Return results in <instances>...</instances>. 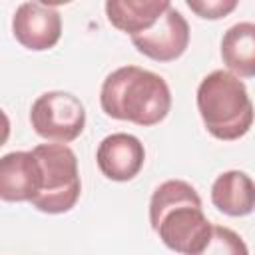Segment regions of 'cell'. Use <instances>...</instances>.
<instances>
[{
  "instance_id": "1",
  "label": "cell",
  "mask_w": 255,
  "mask_h": 255,
  "mask_svg": "<svg viewBox=\"0 0 255 255\" xmlns=\"http://www.w3.org/2000/svg\"><path fill=\"white\" fill-rule=\"evenodd\" d=\"M149 223L161 243L181 255L203 253L213 231V225L203 213L199 193L183 179H167L153 189Z\"/></svg>"
},
{
  "instance_id": "2",
  "label": "cell",
  "mask_w": 255,
  "mask_h": 255,
  "mask_svg": "<svg viewBox=\"0 0 255 255\" xmlns=\"http://www.w3.org/2000/svg\"><path fill=\"white\" fill-rule=\"evenodd\" d=\"M100 106L112 120L149 128L167 118L171 92L159 74L139 66H122L102 82Z\"/></svg>"
},
{
  "instance_id": "3",
  "label": "cell",
  "mask_w": 255,
  "mask_h": 255,
  "mask_svg": "<svg viewBox=\"0 0 255 255\" xmlns=\"http://www.w3.org/2000/svg\"><path fill=\"white\" fill-rule=\"evenodd\" d=\"M197 112L209 135L221 141L243 137L255 120L245 84L227 70H213L197 86Z\"/></svg>"
},
{
  "instance_id": "4",
  "label": "cell",
  "mask_w": 255,
  "mask_h": 255,
  "mask_svg": "<svg viewBox=\"0 0 255 255\" xmlns=\"http://www.w3.org/2000/svg\"><path fill=\"white\" fill-rule=\"evenodd\" d=\"M42 167V191L30 201L42 213H68L80 199L82 181L78 157L66 143H40L32 149Z\"/></svg>"
},
{
  "instance_id": "5",
  "label": "cell",
  "mask_w": 255,
  "mask_h": 255,
  "mask_svg": "<svg viewBox=\"0 0 255 255\" xmlns=\"http://www.w3.org/2000/svg\"><path fill=\"white\" fill-rule=\"evenodd\" d=\"M30 124L40 137L54 143H70L86 128V108L70 92H44L30 108Z\"/></svg>"
},
{
  "instance_id": "6",
  "label": "cell",
  "mask_w": 255,
  "mask_h": 255,
  "mask_svg": "<svg viewBox=\"0 0 255 255\" xmlns=\"http://www.w3.org/2000/svg\"><path fill=\"white\" fill-rule=\"evenodd\" d=\"M135 50L155 62H173L183 56L189 46V24L173 4L145 32L131 36Z\"/></svg>"
},
{
  "instance_id": "7",
  "label": "cell",
  "mask_w": 255,
  "mask_h": 255,
  "mask_svg": "<svg viewBox=\"0 0 255 255\" xmlns=\"http://www.w3.org/2000/svg\"><path fill=\"white\" fill-rule=\"evenodd\" d=\"M12 34L32 52L50 50L62 38V16L50 4L22 2L12 16Z\"/></svg>"
},
{
  "instance_id": "8",
  "label": "cell",
  "mask_w": 255,
  "mask_h": 255,
  "mask_svg": "<svg viewBox=\"0 0 255 255\" xmlns=\"http://www.w3.org/2000/svg\"><path fill=\"white\" fill-rule=\"evenodd\" d=\"M96 161L108 179L131 181L145 163V147L135 135L116 131L100 141Z\"/></svg>"
},
{
  "instance_id": "9",
  "label": "cell",
  "mask_w": 255,
  "mask_h": 255,
  "mask_svg": "<svg viewBox=\"0 0 255 255\" xmlns=\"http://www.w3.org/2000/svg\"><path fill=\"white\" fill-rule=\"evenodd\" d=\"M44 185L40 161L32 151H10L0 159V197L8 203L32 201Z\"/></svg>"
},
{
  "instance_id": "10",
  "label": "cell",
  "mask_w": 255,
  "mask_h": 255,
  "mask_svg": "<svg viewBox=\"0 0 255 255\" xmlns=\"http://www.w3.org/2000/svg\"><path fill=\"white\" fill-rule=\"evenodd\" d=\"M211 203L229 217H245L255 211V181L239 169L223 171L211 185Z\"/></svg>"
},
{
  "instance_id": "11",
  "label": "cell",
  "mask_w": 255,
  "mask_h": 255,
  "mask_svg": "<svg viewBox=\"0 0 255 255\" xmlns=\"http://www.w3.org/2000/svg\"><path fill=\"white\" fill-rule=\"evenodd\" d=\"M169 6L167 0H108L104 8L108 22L131 38L149 30Z\"/></svg>"
},
{
  "instance_id": "12",
  "label": "cell",
  "mask_w": 255,
  "mask_h": 255,
  "mask_svg": "<svg viewBox=\"0 0 255 255\" xmlns=\"http://www.w3.org/2000/svg\"><path fill=\"white\" fill-rule=\"evenodd\" d=\"M221 60L237 78L255 76V24L237 22L221 38Z\"/></svg>"
},
{
  "instance_id": "13",
  "label": "cell",
  "mask_w": 255,
  "mask_h": 255,
  "mask_svg": "<svg viewBox=\"0 0 255 255\" xmlns=\"http://www.w3.org/2000/svg\"><path fill=\"white\" fill-rule=\"evenodd\" d=\"M199 255H249V247L233 229L225 225H213L209 245Z\"/></svg>"
},
{
  "instance_id": "14",
  "label": "cell",
  "mask_w": 255,
  "mask_h": 255,
  "mask_svg": "<svg viewBox=\"0 0 255 255\" xmlns=\"http://www.w3.org/2000/svg\"><path fill=\"white\" fill-rule=\"evenodd\" d=\"M185 4L191 12H195L203 20L225 18L237 8V0H187Z\"/></svg>"
}]
</instances>
